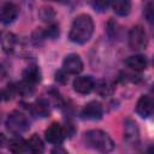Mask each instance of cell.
<instances>
[{
	"label": "cell",
	"instance_id": "obj_1",
	"mask_svg": "<svg viewBox=\"0 0 154 154\" xmlns=\"http://www.w3.org/2000/svg\"><path fill=\"white\" fill-rule=\"evenodd\" d=\"M93 32H94L93 18L87 13H82L73 19L69 34V38L73 43L84 45L90 40Z\"/></svg>",
	"mask_w": 154,
	"mask_h": 154
},
{
	"label": "cell",
	"instance_id": "obj_2",
	"mask_svg": "<svg viewBox=\"0 0 154 154\" xmlns=\"http://www.w3.org/2000/svg\"><path fill=\"white\" fill-rule=\"evenodd\" d=\"M85 141L89 147L103 153L111 152L114 148L112 138L102 130H89L88 132H85Z\"/></svg>",
	"mask_w": 154,
	"mask_h": 154
},
{
	"label": "cell",
	"instance_id": "obj_3",
	"mask_svg": "<svg viewBox=\"0 0 154 154\" xmlns=\"http://www.w3.org/2000/svg\"><path fill=\"white\" fill-rule=\"evenodd\" d=\"M6 128L12 134L19 135L29 129V120L23 113L18 111H13L12 113L8 114L6 119Z\"/></svg>",
	"mask_w": 154,
	"mask_h": 154
},
{
	"label": "cell",
	"instance_id": "obj_4",
	"mask_svg": "<svg viewBox=\"0 0 154 154\" xmlns=\"http://www.w3.org/2000/svg\"><path fill=\"white\" fill-rule=\"evenodd\" d=\"M129 45L134 51L144 49L147 47V34L141 25H136L130 30Z\"/></svg>",
	"mask_w": 154,
	"mask_h": 154
},
{
	"label": "cell",
	"instance_id": "obj_5",
	"mask_svg": "<svg viewBox=\"0 0 154 154\" xmlns=\"http://www.w3.org/2000/svg\"><path fill=\"white\" fill-rule=\"evenodd\" d=\"M65 130L59 123H52L45 131L46 141L52 144H60L65 138Z\"/></svg>",
	"mask_w": 154,
	"mask_h": 154
},
{
	"label": "cell",
	"instance_id": "obj_6",
	"mask_svg": "<svg viewBox=\"0 0 154 154\" xmlns=\"http://www.w3.org/2000/svg\"><path fill=\"white\" fill-rule=\"evenodd\" d=\"M124 141L130 146H136L140 142V130L132 119H126L124 123Z\"/></svg>",
	"mask_w": 154,
	"mask_h": 154
},
{
	"label": "cell",
	"instance_id": "obj_7",
	"mask_svg": "<svg viewBox=\"0 0 154 154\" xmlns=\"http://www.w3.org/2000/svg\"><path fill=\"white\" fill-rule=\"evenodd\" d=\"M63 67L66 73L77 75L83 70V63H82V59L79 58V55L72 53V54H69L65 57V59L63 61Z\"/></svg>",
	"mask_w": 154,
	"mask_h": 154
},
{
	"label": "cell",
	"instance_id": "obj_8",
	"mask_svg": "<svg viewBox=\"0 0 154 154\" xmlns=\"http://www.w3.org/2000/svg\"><path fill=\"white\" fill-rule=\"evenodd\" d=\"M82 118L84 119H89V120H97L102 117V106L100 102L97 101H90L88 102L82 112H81Z\"/></svg>",
	"mask_w": 154,
	"mask_h": 154
},
{
	"label": "cell",
	"instance_id": "obj_9",
	"mask_svg": "<svg viewBox=\"0 0 154 154\" xmlns=\"http://www.w3.org/2000/svg\"><path fill=\"white\" fill-rule=\"evenodd\" d=\"M95 82L90 76H79L73 81V90L78 94H89L94 89Z\"/></svg>",
	"mask_w": 154,
	"mask_h": 154
},
{
	"label": "cell",
	"instance_id": "obj_10",
	"mask_svg": "<svg viewBox=\"0 0 154 154\" xmlns=\"http://www.w3.org/2000/svg\"><path fill=\"white\" fill-rule=\"evenodd\" d=\"M153 100L148 95H142L136 103V112L142 118H148L153 113Z\"/></svg>",
	"mask_w": 154,
	"mask_h": 154
},
{
	"label": "cell",
	"instance_id": "obj_11",
	"mask_svg": "<svg viewBox=\"0 0 154 154\" xmlns=\"http://www.w3.org/2000/svg\"><path fill=\"white\" fill-rule=\"evenodd\" d=\"M18 13H19L18 7L12 2H7L2 6L0 11V22L4 24H11L17 19Z\"/></svg>",
	"mask_w": 154,
	"mask_h": 154
},
{
	"label": "cell",
	"instance_id": "obj_12",
	"mask_svg": "<svg viewBox=\"0 0 154 154\" xmlns=\"http://www.w3.org/2000/svg\"><path fill=\"white\" fill-rule=\"evenodd\" d=\"M126 66L134 71H143L146 67H147V58L142 54H135V55H131L126 59L125 61Z\"/></svg>",
	"mask_w": 154,
	"mask_h": 154
},
{
	"label": "cell",
	"instance_id": "obj_13",
	"mask_svg": "<svg viewBox=\"0 0 154 154\" xmlns=\"http://www.w3.org/2000/svg\"><path fill=\"white\" fill-rule=\"evenodd\" d=\"M23 81L35 85L37 82L41 81V71L37 66H29L23 72Z\"/></svg>",
	"mask_w": 154,
	"mask_h": 154
},
{
	"label": "cell",
	"instance_id": "obj_14",
	"mask_svg": "<svg viewBox=\"0 0 154 154\" xmlns=\"http://www.w3.org/2000/svg\"><path fill=\"white\" fill-rule=\"evenodd\" d=\"M113 11L116 14L120 17H125L130 13L131 11V1L130 0H113L112 2Z\"/></svg>",
	"mask_w": 154,
	"mask_h": 154
},
{
	"label": "cell",
	"instance_id": "obj_15",
	"mask_svg": "<svg viewBox=\"0 0 154 154\" xmlns=\"http://www.w3.org/2000/svg\"><path fill=\"white\" fill-rule=\"evenodd\" d=\"M26 147H28V150H30L32 153H42L45 150L43 142L37 135H32L26 141Z\"/></svg>",
	"mask_w": 154,
	"mask_h": 154
},
{
	"label": "cell",
	"instance_id": "obj_16",
	"mask_svg": "<svg viewBox=\"0 0 154 154\" xmlns=\"http://www.w3.org/2000/svg\"><path fill=\"white\" fill-rule=\"evenodd\" d=\"M8 149L13 153H23L28 150L26 141H24L22 137H14L8 143Z\"/></svg>",
	"mask_w": 154,
	"mask_h": 154
},
{
	"label": "cell",
	"instance_id": "obj_17",
	"mask_svg": "<svg viewBox=\"0 0 154 154\" xmlns=\"http://www.w3.org/2000/svg\"><path fill=\"white\" fill-rule=\"evenodd\" d=\"M34 112L40 117H47L49 114V105L46 100L40 99L34 105Z\"/></svg>",
	"mask_w": 154,
	"mask_h": 154
},
{
	"label": "cell",
	"instance_id": "obj_18",
	"mask_svg": "<svg viewBox=\"0 0 154 154\" xmlns=\"http://www.w3.org/2000/svg\"><path fill=\"white\" fill-rule=\"evenodd\" d=\"M94 88H96V91L102 96H107L113 91L112 84L107 81H100L99 83H96V85H94Z\"/></svg>",
	"mask_w": 154,
	"mask_h": 154
},
{
	"label": "cell",
	"instance_id": "obj_19",
	"mask_svg": "<svg viewBox=\"0 0 154 154\" xmlns=\"http://www.w3.org/2000/svg\"><path fill=\"white\" fill-rule=\"evenodd\" d=\"M109 4H111V0H93V6L99 12L106 11Z\"/></svg>",
	"mask_w": 154,
	"mask_h": 154
},
{
	"label": "cell",
	"instance_id": "obj_20",
	"mask_svg": "<svg viewBox=\"0 0 154 154\" xmlns=\"http://www.w3.org/2000/svg\"><path fill=\"white\" fill-rule=\"evenodd\" d=\"M4 38H5L4 41H7V43H6V42H5V43H2V45H4L5 51H7V52H12V49H13V47H14V42H16L14 36H13L12 34H7Z\"/></svg>",
	"mask_w": 154,
	"mask_h": 154
},
{
	"label": "cell",
	"instance_id": "obj_21",
	"mask_svg": "<svg viewBox=\"0 0 154 154\" xmlns=\"http://www.w3.org/2000/svg\"><path fill=\"white\" fill-rule=\"evenodd\" d=\"M45 35L47 37L55 38L59 35V28H58V25H51L49 28H47V30L45 31Z\"/></svg>",
	"mask_w": 154,
	"mask_h": 154
},
{
	"label": "cell",
	"instance_id": "obj_22",
	"mask_svg": "<svg viewBox=\"0 0 154 154\" xmlns=\"http://www.w3.org/2000/svg\"><path fill=\"white\" fill-rule=\"evenodd\" d=\"M146 17H147L148 22L152 23V20H153V6H152V4H148V6L146 8Z\"/></svg>",
	"mask_w": 154,
	"mask_h": 154
},
{
	"label": "cell",
	"instance_id": "obj_23",
	"mask_svg": "<svg viewBox=\"0 0 154 154\" xmlns=\"http://www.w3.org/2000/svg\"><path fill=\"white\" fill-rule=\"evenodd\" d=\"M55 77H57V81H59V82H61V83H65V82L67 81V78H66V72H65V71H58V72L55 73Z\"/></svg>",
	"mask_w": 154,
	"mask_h": 154
},
{
	"label": "cell",
	"instance_id": "obj_24",
	"mask_svg": "<svg viewBox=\"0 0 154 154\" xmlns=\"http://www.w3.org/2000/svg\"><path fill=\"white\" fill-rule=\"evenodd\" d=\"M5 142H6V138H5V136L2 135V134H0V148L5 144Z\"/></svg>",
	"mask_w": 154,
	"mask_h": 154
},
{
	"label": "cell",
	"instance_id": "obj_25",
	"mask_svg": "<svg viewBox=\"0 0 154 154\" xmlns=\"http://www.w3.org/2000/svg\"><path fill=\"white\" fill-rule=\"evenodd\" d=\"M0 100H1V95H0Z\"/></svg>",
	"mask_w": 154,
	"mask_h": 154
}]
</instances>
